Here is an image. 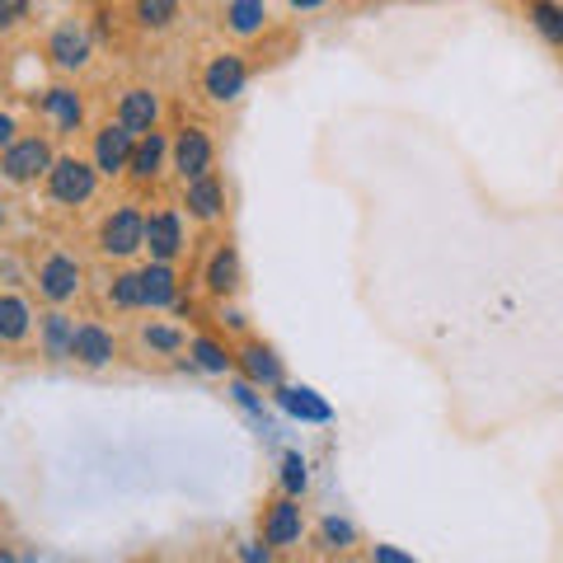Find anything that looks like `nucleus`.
Instances as JSON below:
<instances>
[{"mask_svg":"<svg viewBox=\"0 0 563 563\" xmlns=\"http://www.w3.org/2000/svg\"><path fill=\"white\" fill-rule=\"evenodd\" d=\"M14 141H20V136H14V118H10V113H0V155H5Z\"/></svg>","mask_w":563,"mask_h":563,"instance_id":"32","label":"nucleus"},{"mask_svg":"<svg viewBox=\"0 0 563 563\" xmlns=\"http://www.w3.org/2000/svg\"><path fill=\"white\" fill-rule=\"evenodd\" d=\"M372 563H413V559L399 554L395 544H372Z\"/></svg>","mask_w":563,"mask_h":563,"instance_id":"31","label":"nucleus"},{"mask_svg":"<svg viewBox=\"0 0 563 563\" xmlns=\"http://www.w3.org/2000/svg\"><path fill=\"white\" fill-rule=\"evenodd\" d=\"M169 165L179 169L184 184L211 174V165H217V146H211L207 128H179V132H174V141H169Z\"/></svg>","mask_w":563,"mask_h":563,"instance_id":"3","label":"nucleus"},{"mask_svg":"<svg viewBox=\"0 0 563 563\" xmlns=\"http://www.w3.org/2000/svg\"><path fill=\"white\" fill-rule=\"evenodd\" d=\"M320 540L329 544V550H347V544H357V526H352V521H339V517H324Z\"/></svg>","mask_w":563,"mask_h":563,"instance_id":"27","label":"nucleus"},{"mask_svg":"<svg viewBox=\"0 0 563 563\" xmlns=\"http://www.w3.org/2000/svg\"><path fill=\"white\" fill-rule=\"evenodd\" d=\"M47 57H52V66H62V70H80V66H90L95 43H90V33H85L80 24H57L52 29V38H47Z\"/></svg>","mask_w":563,"mask_h":563,"instance_id":"10","label":"nucleus"},{"mask_svg":"<svg viewBox=\"0 0 563 563\" xmlns=\"http://www.w3.org/2000/svg\"><path fill=\"white\" fill-rule=\"evenodd\" d=\"M109 306L113 310H146L141 273H113V282H109Z\"/></svg>","mask_w":563,"mask_h":563,"instance_id":"24","label":"nucleus"},{"mask_svg":"<svg viewBox=\"0 0 563 563\" xmlns=\"http://www.w3.org/2000/svg\"><path fill=\"white\" fill-rule=\"evenodd\" d=\"M169 141L174 136H165L161 128L146 132V136H136V151H132V165H128V174H132L136 184H155L165 174V165H169Z\"/></svg>","mask_w":563,"mask_h":563,"instance_id":"11","label":"nucleus"},{"mask_svg":"<svg viewBox=\"0 0 563 563\" xmlns=\"http://www.w3.org/2000/svg\"><path fill=\"white\" fill-rule=\"evenodd\" d=\"M202 282H207V291H211V296H221V301L240 291V254L231 250V244H221V250L207 258Z\"/></svg>","mask_w":563,"mask_h":563,"instance_id":"16","label":"nucleus"},{"mask_svg":"<svg viewBox=\"0 0 563 563\" xmlns=\"http://www.w3.org/2000/svg\"><path fill=\"white\" fill-rule=\"evenodd\" d=\"M29 5L33 0H0V29H14L20 20H29Z\"/></svg>","mask_w":563,"mask_h":563,"instance_id":"30","label":"nucleus"},{"mask_svg":"<svg viewBox=\"0 0 563 563\" xmlns=\"http://www.w3.org/2000/svg\"><path fill=\"white\" fill-rule=\"evenodd\" d=\"M221 24L235 33V38H254L268 24V0H225Z\"/></svg>","mask_w":563,"mask_h":563,"instance_id":"19","label":"nucleus"},{"mask_svg":"<svg viewBox=\"0 0 563 563\" xmlns=\"http://www.w3.org/2000/svg\"><path fill=\"white\" fill-rule=\"evenodd\" d=\"M282 399H287V409L291 413H306V418H329L324 404H314L310 390H282Z\"/></svg>","mask_w":563,"mask_h":563,"instance_id":"29","label":"nucleus"},{"mask_svg":"<svg viewBox=\"0 0 563 563\" xmlns=\"http://www.w3.org/2000/svg\"><path fill=\"white\" fill-rule=\"evenodd\" d=\"M531 24L550 47H563V5L559 0H531Z\"/></svg>","mask_w":563,"mask_h":563,"instance_id":"23","label":"nucleus"},{"mask_svg":"<svg viewBox=\"0 0 563 563\" xmlns=\"http://www.w3.org/2000/svg\"><path fill=\"white\" fill-rule=\"evenodd\" d=\"M52 161H57V155H52L47 136H20L5 155H0V174H5L10 184H33V179H47Z\"/></svg>","mask_w":563,"mask_h":563,"instance_id":"4","label":"nucleus"},{"mask_svg":"<svg viewBox=\"0 0 563 563\" xmlns=\"http://www.w3.org/2000/svg\"><path fill=\"white\" fill-rule=\"evenodd\" d=\"M263 540H268L273 550H287V544L301 540V507H296V498H277L268 507V517H263Z\"/></svg>","mask_w":563,"mask_h":563,"instance_id":"14","label":"nucleus"},{"mask_svg":"<svg viewBox=\"0 0 563 563\" xmlns=\"http://www.w3.org/2000/svg\"><path fill=\"white\" fill-rule=\"evenodd\" d=\"M70 357H76L80 366H90V372H99V366H109L118 357V339L103 324H76V343H70Z\"/></svg>","mask_w":563,"mask_h":563,"instance_id":"12","label":"nucleus"},{"mask_svg":"<svg viewBox=\"0 0 563 563\" xmlns=\"http://www.w3.org/2000/svg\"><path fill=\"white\" fill-rule=\"evenodd\" d=\"M132 151H136V136L122 128V122H109V128L95 132V169L103 174V179H118V174H128L132 165Z\"/></svg>","mask_w":563,"mask_h":563,"instance_id":"7","label":"nucleus"},{"mask_svg":"<svg viewBox=\"0 0 563 563\" xmlns=\"http://www.w3.org/2000/svg\"><path fill=\"white\" fill-rule=\"evenodd\" d=\"M188 352L198 357L192 366H202V372H211V376H225V372L235 366V352H225L217 339H192V343H188Z\"/></svg>","mask_w":563,"mask_h":563,"instance_id":"25","label":"nucleus"},{"mask_svg":"<svg viewBox=\"0 0 563 563\" xmlns=\"http://www.w3.org/2000/svg\"><path fill=\"white\" fill-rule=\"evenodd\" d=\"M244 563H268V550H258V544H250V550H244Z\"/></svg>","mask_w":563,"mask_h":563,"instance_id":"33","label":"nucleus"},{"mask_svg":"<svg viewBox=\"0 0 563 563\" xmlns=\"http://www.w3.org/2000/svg\"><path fill=\"white\" fill-rule=\"evenodd\" d=\"M141 273V291H146V306L151 310H169L179 306V273H174V263H146Z\"/></svg>","mask_w":563,"mask_h":563,"instance_id":"15","label":"nucleus"},{"mask_svg":"<svg viewBox=\"0 0 563 563\" xmlns=\"http://www.w3.org/2000/svg\"><path fill=\"white\" fill-rule=\"evenodd\" d=\"M0 225H5V207H0Z\"/></svg>","mask_w":563,"mask_h":563,"instance_id":"35","label":"nucleus"},{"mask_svg":"<svg viewBox=\"0 0 563 563\" xmlns=\"http://www.w3.org/2000/svg\"><path fill=\"white\" fill-rule=\"evenodd\" d=\"M38 333H43V352L47 362H66L70 357V343H76V320H70L66 310L52 306L43 320H38Z\"/></svg>","mask_w":563,"mask_h":563,"instance_id":"17","label":"nucleus"},{"mask_svg":"<svg viewBox=\"0 0 563 563\" xmlns=\"http://www.w3.org/2000/svg\"><path fill=\"white\" fill-rule=\"evenodd\" d=\"M80 282H85V273H80V263L70 258V254H47L43 263H38V296L47 306H66V301H76L80 296Z\"/></svg>","mask_w":563,"mask_h":563,"instance_id":"5","label":"nucleus"},{"mask_svg":"<svg viewBox=\"0 0 563 563\" xmlns=\"http://www.w3.org/2000/svg\"><path fill=\"white\" fill-rule=\"evenodd\" d=\"M141 343H146L151 352H161V357H174V352L188 347V333L174 329V324H146L141 329Z\"/></svg>","mask_w":563,"mask_h":563,"instance_id":"26","label":"nucleus"},{"mask_svg":"<svg viewBox=\"0 0 563 563\" xmlns=\"http://www.w3.org/2000/svg\"><path fill=\"white\" fill-rule=\"evenodd\" d=\"M43 113L57 122L62 132H76L85 122V99H80V90H70V85H52L43 95Z\"/></svg>","mask_w":563,"mask_h":563,"instance_id":"18","label":"nucleus"},{"mask_svg":"<svg viewBox=\"0 0 563 563\" xmlns=\"http://www.w3.org/2000/svg\"><path fill=\"white\" fill-rule=\"evenodd\" d=\"M99 250L109 258H132V254L146 250V211H141L136 202L113 207L99 225Z\"/></svg>","mask_w":563,"mask_h":563,"instance_id":"2","label":"nucleus"},{"mask_svg":"<svg viewBox=\"0 0 563 563\" xmlns=\"http://www.w3.org/2000/svg\"><path fill=\"white\" fill-rule=\"evenodd\" d=\"M146 250L151 263H174L184 254V217L174 207H161L146 217Z\"/></svg>","mask_w":563,"mask_h":563,"instance_id":"8","label":"nucleus"},{"mask_svg":"<svg viewBox=\"0 0 563 563\" xmlns=\"http://www.w3.org/2000/svg\"><path fill=\"white\" fill-rule=\"evenodd\" d=\"M113 122H122L132 136L155 132V128H161V95L146 90V85H136V90H128L118 99V118Z\"/></svg>","mask_w":563,"mask_h":563,"instance_id":"9","label":"nucleus"},{"mask_svg":"<svg viewBox=\"0 0 563 563\" xmlns=\"http://www.w3.org/2000/svg\"><path fill=\"white\" fill-rule=\"evenodd\" d=\"M291 10H320V5H329V0H287Z\"/></svg>","mask_w":563,"mask_h":563,"instance_id":"34","label":"nucleus"},{"mask_svg":"<svg viewBox=\"0 0 563 563\" xmlns=\"http://www.w3.org/2000/svg\"><path fill=\"white\" fill-rule=\"evenodd\" d=\"M244 85H250V62H244L240 52H221V57H211L207 70H202V95H207L211 103L240 99Z\"/></svg>","mask_w":563,"mask_h":563,"instance_id":"6","label":"nucleus"},{"mask_svg":"<svg viewBox=\"0 0 563 563\" xmlns=\"http://www.w3.org/2000/svg\"><path fill=\"white\" fill-rule=\"evenodd\" d=\"M43 184H47V198L52 202L85 207V202L95 198V188H99V169H95V161H80V155H57Z\"/></svg>","mask_w":563,"mask_h":563,"instance_id":"1","label":"nucleus"},{"mask_svg":"<svg viewBox=\"0 0 563 563\" xmlns=\"http://www.w3.org/2000/svg\"><path fill=\"white\" fill-rule=\"evenodd\" d=\"M282 488H287V498L306 493V461L301 455H287V461H282Z\"/></svg>","mask_w":563,"mask_h":563,"instance_id":"28","label":"nucleus"},{"mask_svg":"<svg viewBox=\"0 0 563 563\" xmlns=\"http://www.w3.org/2000/svg\"><path fill=\"white\" fill-rule=\"evenodd\" d=\"M33 329V310L24 296L14 291H0V343H24Z\"/></svg>","mask_w":563,"mask_h":563,"instance_id":"21","label":"nucleus"},{"mask_svg":"<svg viewBox=\"0 0 563 563\" xmlns=\"http://www.w3.org/2000/svg\"><path fill=\"white\" fill-rule=\"evenodd\" d=\"M235 362L244 366V376H250L254 385H282V362H277V352H273V347L244 343V347L235 352Z\"/></svg>","mask_w":563,"mask_h":563,"instance_id":"20","label":"nucleus"},{"mask_svg":"<svg viewBox=\"0 0 563 563\" xmlns=\"http://www.w3.org/2000/svg\"><path fill=\"white\" fill-rule=\"evenodd\" d=\"M184 0H132V20L146 33H165L174 20H179Z\"/></svg>","mask_w":563,"mask_h":563,"instance_id":"22","label":"nucleus"},{"mask_svg":"<svg viewBox=\"0 0 563 563\" xmlns=\"http://www.w3.org/2000/svg\"><path fill=\"white\" fill-rule=\"evenodd\" d=\"M184 207H188L192 221H217L221 217L225 211V184L217 179V169L202 174V179H192V184H184Z\"/></svg>","mask_w":563,"mask_h":563,"instance_id":"13","label":"nucleus"}]
</instances>
